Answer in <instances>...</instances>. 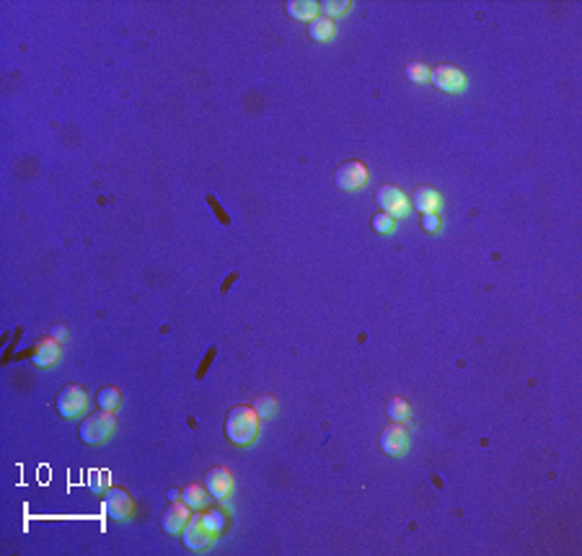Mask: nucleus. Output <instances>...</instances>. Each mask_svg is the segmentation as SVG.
Instances as JSON below:
<instances>
[{"mask_svg": "<svg viewBox=\"0 0 582 556\" xmlns=\"http://www.w3.org/2000/svg\"><path fill=\"white\" fill-rule=\"evenodd\" d=\"M223 525H225V520H223L220 512H215V510L199 512L194 518H189L186 528L181 531L184 546L189 551H207L210 546L218 541Z\"/></svg>", "mask_w": 582, "mask_h": 556, "instance_id": "1", "label": "nucleus"}, {"mask_svg": "<svg viewBox=\"0 0 582 556\" xmlns=\"http://www.w3.org/2000/svg\"><path fill=\"white\" fill-rule=\"evenodd\" d=\"M262 429V419L254 412V406H236L225 417V438L236 448H249L254 445Z\"/></svg>", "mask_w": 582, "mask_h": 556, "instance_id": "2", "label": "nucleus"}, {"mask_svg": "<svg viewBox=\"0 0 582 556\" xmlns=\"http://www.w3.org/2000/svg\"><path fill=\"white\" fill-rule=\"evenodd\" d=\"M114 429H116L114 412L99 409L96 414L86 417V422H83L81 429H78V435H81V440L86 442V445H101V442H106L112 435H114Z\"/></svg>", "mask_w": 582, "mask_h": 556, "instance_id": "3", "label": "nucleus"}, {"mask_svg": "<svg viewBox=\"0 0 582 556\" xmlns=\"http://www.w3.org/2000/svg\"><path fill=\"white\" fill-rule=\"evenodd\" d=\"M55 404H58L60 417L75 419L86 412V406H88V394H86V388H81V386H65V388L58 394V401H55Z\"/></svg>", "mask_w": 582, "mask_h": 556, "instance_id": "4", "label": "nucleus"}, {"mask_svg": "<svg viewBox=\"0 0 582 556\" xmlns=\"http://www.w3.org/2000/svg\"><path fill=\"white\" fill-rule=\"evenodd\" d=\"M378 205H381L385 215H391L394 220L407 218L409 210H412V202H409V197L404 194V189H398V186H394V184H385L378 189Z\"/></svg>", "mask_w": 582, "mask_h": 556, "instance_id": "5", "label": "nucleus"}, {"mask_svg": "<svg viewBox=\"0 0 582 556\" xmlns=\"http://www.w3.org/2000/svg\"><path fill=\"white\" fill-rule=\"evenodd\" d=\"M368 168H365V163L362 161H347L342 163L337 168V174H334V181H337L339 189H344V192H357L362 186L368 184Z\"/></svg>", "mask_w": 582, "mask_h": 556, "instance_id": "6", "label": "nucleus"}, {"mask_svg": "<svg viewBox=\"0 0 582 556\" xmlns=\"http://www.w3.org/2000/svg\"><path fill=\"white\" fill-rule=\"evenodd\" d=\"M430 81L445 93H461L466 88V75L455 65H438L430 70Z\"/></svg>", "mask_w": 582, "mask_h": 556, "instance_id": "7", "label": "nucleus"}, {"mask_svg": "<svg viewBox=\"0 0 582 556\" xmlns=\"http://www.w3.org/2000/svg\"><path fill=\"white\" fill-rule=\"evenodd\" d=\"M132 497H129L127 489L122 487H112L109 492L104 494V510L109 518H114V520H127L129 515H132Z\"/></svg>", "mask_w": 582, "mask_h": 556, "instance_id": "8", "label": "nucleus"}, {"mask_svg": "<svg viewBox=\"0 0 582 556\" xmlns=\"http://www.w3.org/2000/svg\"><path fill=\"white\" fill-rule=\"evenodd\" d=\"M381 448H383V453L394 455V458H398V455L407 453L409 432H407V427H404V422H394V425H388V427L381 432Z\"/></svg>", "mask_w": 582, "mask_h": 556, "instance_id": "9", "label": "nucleus"}, {"mask_svg": "<svg viewBox=\"0 0 582 556\" xmlns=\"http://www.w3.org/2000/svg\"><path fill=\"white\" fill-rule=\"evenodd\" d=\"M205 487H207L210 497L225 502V499L233 494V474L228 471V468L218 466V468L207 471V476H205Z\"/></svg>", "mask_w": 582, "mask_h": 556, "instance_id": "10", "label": "nucleus"}, {"mask_svg": "<svg viewBox=\"0 0 582 556\" xmlns=\"http://www.w3.org/2000/svg\"><path fill=\"white\" fill-rule=\"evenodd\" d=\"M189 505H184V502H174L168 510L163 512V518H161V528L166 531V533H181L186 528V522H189Z\"/></svg>", "mask_w": 582, "mask_h": 556, "instance_id": "11", "label": "nucleus"}, {"mask_svg": "<svg viewBox=\"0 0 582 556\" xmlns=\"http://www.w3.org/2000/svg\"><path fill=\"white\" fill-rule=\"evenodd\" d=\"M412 205H414L422 215H430V212H440L442 197H440V192L432 189V186H419L417 192L412 194Z\"/></svg>", "mask_w": 582, "mask_h": 556, "instance_id": "12", "label": "nucleus"}, {"mask_svg": "<svg viewBox=\"0 0 582 556\" xmlns=\"http://www.w3.org/2000/svg\"><path fill=\"white\" fill-rule=\"evenodd\" d=\"M60 357V344L55 339H42L34 347V365L36 368H52Z\"/></svg>", "mask_w": 582, "mask_h": 556, "instance_id": "13", "label": "nucleus"}, {"mask_svg": "<svg viewBox=\"0 0 582 556\" xmlns=\"http://www.w3.org/2000/svg\"><path fill=\"white\" fill-rule=\"evenodd\" d=\"M285 8H288V13H290L292 18H298V21H316L318 13H321V8H318L316 0H292V3L285 5Z\"/></svg>", "mask_w": 582, "mask_h": 556, "instance_id": "14", "label": "nucleus"}, {"mask_svg": "<svg viewBox=\"0 0 582 556\" xmlns=\"http://www.w3.org/2000/svg\"><path fill=\"white\" fill-rule=\"evenodd\" d=\"M308 34H311L314 42H329V39H334V34H337V23H334V18L318 16V18L311 21V26H308Z\"/></svg>", "mask_w": 582, "mask_h": 556, "instance_id": "15", "label": "nucleus"}, {"mask_svg": "<svg viewBox=\"0 0 582 556\" xmlns=\"http://www.w3.org/2000/svg\"><path fill=\"white\" fill-rule=\"evenodd\" d=\"M181 502L189 505L192 510H205L210 505V492L207 487H197V484H192V487H186L181 492Z\"/></svg>", "mask_w": 582, "mask_h": 556, "instance_id": "16", "label": "nucleus"}, {"mask_svg": "<svg viewBox=\"0 0 582 556\" xmlns=\"http://www.w3.org/2000/svg\"><path fill=\"white\" fill-rule=\"evenodd\" d=\"M96 404H99V409H104V412H116L119 404H122V394H119V388H114V386L101 388L99 396H96Z\"/></svg>", "mask_w": 582, "mask_h": 556, "instance_id": "17", "label": "nucleus"}, {"mask_svg": "<svg viewBox=\"0 0 582 556\" xmlns=\"http://www.w3.org/2000/svg\"><path fill=\"white\" fill-rule=\"evenodd\" d=\"M385 414L391 422H409V404L404 399H391L385 406Z\"/></svg>", "mask_w": 582, "mask_h": 556, "instance_id": "18", "label": "nucleus"}, {"mask_svg": "<svg viewBox=\"0 0 582 556\" xmlns=\"http://www.w3.org/2000/svg\"><path fill=\"white\" fill-rule=\"evenodd\" d=\"M318 8L324 13L326 18H339V16H344L349 11V0H324V3H318Z\"/></svg>", "mask_w": 582, "mask_h": 556, "instance_id": "19", "label": "nucleus"}, {"mask_svg": "<svg viewBox=\"0 0 582 556\" xmlns=\"http://www.w3.org/2000/svg\"><path fill=\"white\" fill-rule=\"evenodd\" d=\"M372 231L375 233H383V236H391V233L396 231V220L391 218V215H385V212H378V215H372Z\"/></svg>", "mask_w": 582, "mask_h": 556, "instance_id": "20", "label": "nucleus"}, {"mask_svg": "<svg viewBox=\"0 0 582 556\" xmlns=\"http://www.w3.org/2000/svg\"><path fill=\"white\" fill-rule=\"evenodd\" d=\"M254 412L259 414V419H269L275 412H277V399H272V396H262V399H256Z\"/></svg>", "mask_w": 582, "mask_h": 556, "instance_id": "21", "label": "nucleus"}, {"mask_svg": "<svg viewBox=\"0 0 582 556\" xmlns=\"http://www.w3.org/2000/svg\"><path fill=\"white\" fill-rule=\"evenodd\" d=\"M407 78L414 83H427L430 81V68L422 62H409L407 65Z\"/></svg>", "mask_w": 582, "mask_h": 556, "instance_id": "22", "label": "nucleus"}, {"mask_svg": "<svg viewBox=\"0 0 582 556\" xmlns=\"http://www.w3.org/2000/svg\"><path fill=\"white\" fill-rule=\"evenodd\" d=\"M215 355H218V347L212 344V347H210L207 352H205V357H202V362H199L197 372H194V378H197V381H202V378L207 375V370H210V365H212V359H215Z\"/></svg>", "mask_w": 582, "mask_h": 556, "instance_id": "23", "label": "nucleus"}, {"mask_svg": "<svg viewBox=\"0 0 582 556\" xmlns=\"http://www.w3.org/2000/svg\"><path fill=\"white\" fill-rule=\"evenodd\" d=\"M101 481H109V474H106V471H91V474H88V484H91L93 492H101V489H104Z\"/></svg>", "mask_w": 582, "mask_h": 556, "instance_id": "24", "label": "nucleus"}, {"mask_svg": "<svg viewBox=\"0 0 582 556\" xmlns=\"http://www.w3.org/2000/svg\"><path fill=\"white\" fill-rule=\"evenodd\" d=\"M205 199H207V205H210V207L215 210V215H218V220H220L223 225H231V218H228V215H225V210H223L220 205H218V199H215V194H207V197H205Z\"/></svg>", "mask_w": 582, "mask_h": 556, "instance_id": "25", "label": "nucleus"}, {"mask_svg": "<svg viewBox=\"0 0 582 556\" xmlns=\"http://www.w3.org/2000/svg\"><path fill=\"white\" fill-rule=\"evenodd\" d=\"M422 225H425V231H427V233H438V231H440V218H438V212L425 215V218H422Z\"/></svg>", "mask_w": 582, "mask_h": 556, "instance_id": "26", "label": "nucleus"}, {"mask_svg": "<svg viewBox=\"0 0 582 556\" xmlns=\"http://www.w3.org/2000/svg\"><path fill=\"white\" fill-rule=\"evenodd\" d=\"M238 277H241L238 272H231V275L225 277V282H223V288H220V295H223V298H225V295L231 292V288H233V285H236V279H238Z\"/></svg>", "mask_w": 582, "mask_h": 556, "instance_id": "27", "label": "nucleus"}]
</instances>
